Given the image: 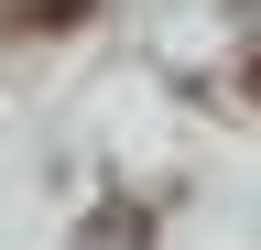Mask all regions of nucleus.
Instances as JSON below:
<instances>
[{"label": "nucleus", "mask_w": 261, "mask_h": 250, "mask_svg": "<svg viewBox=\"0 0 261 250\" xmlns=\"http://www.w3.org/2000/svg\"><path fill=\"white\" fill-rule=\"evenodd\" d=\"M0 22H11V33H65V22H87V0H11Z\"/></svg>", "instance_id": "1"}, {"label": "nucleus", "mask_w": 261, "mask_h": 250, "mask_svg": "<svg viewBox=\"0 0 261 250\" xmlns=\"http://www.w3.org/2000/svg\"><path fill=\"white\" fill-rule=\"evenodd\" d=\"M250 87H261V66H250Z\"/></svg>", "instance_id": "2"}]
</instances>
